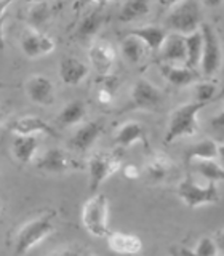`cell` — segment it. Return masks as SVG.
<instances>
[{"label": "cell", "mask_w": 224, "mask_h": 256, "mask_svg": "<svg viewBox=\"0 0 224 256\" xmlns=\"http://www.w3.org/2000/svg\"><path fill=\"white\" fill-rule=\"evenodd\" d=\"M86 114V108H85V102L80 101V100H74L68 102L64 106L60 114H58V124L62 126H72V125H77L84 120Z\"/></svg>", "instance_id": "25"}, {"label": "cell", "mask_w": 224, "mask_h": 256, "mask_svg": "<svg viewBox=\"0 0 224 256\" xmlns=\"http://www.w3.org/2000/svg\"><path fill=\"white\" fill-rule=\"evenodd\" d=\"M160 74L173 86H188L197 80V72L188 66H174V64H160Z\"/></svg>", "instance_id": "22"}, {"label": "cell", "mask_w": 224, "mask_h": 256, "mask_svg": "<svg viewBox=\"0 0 224 256\" xmlns=\"http://www.w3.org/2000/svg\"><path fill=\"white\" fill-rule=\"evenodd\" d=\"M216 93V85L212 82H198L194 86V94H196V101L198 102H210L213 100V96Z\"/></svg>", "instance_id": "32"}, {"label": "cell", "mask_w": 224, "mask_h": 256, "mask_svg": "<svg viewBox=\"0 0 224 256\" xmlns=\"http://www.w3.org/2000/svg\"><path fill=\"white\" fill-rule=\"evenodd\" d=\"M82 222L88 234L94 237H108L109 229V200L102 192H96L84 204Z\"/></svg>", "instance_id": "4"}, {"label": "cell", "mask_w": 224, "mask_h": 256, "mask_svg": "<svg viewBox=\"0 0 224 256\" xmlns=\"http://www.w3.org/2000/svg\"><path fill=\"white\" fill-rule=\"evenodd\" d=\"M189 165L208 181H224V166L218 160H196Z\"/></svg>", "instance_id": "29"}, {"label": "cell", "mask_w": 224, "mask_h": 256, "mask_svg": "<svg viewBox=\"0 0 224 256\" xmlns=\"http://www.w3.org/2000/svg\"><path fill=\"white\" fill-rule=\"evenodd\" d=\"M37 149H38V138L36 134H29V136L16 134L12 142L13 156L21 164H30L36 158Z\"/></svg>", "instance_id": "21"}, {"label": "cell", "mask_w": 224, "mask_h": 256, "mask_svg": "<svg viewBox=\"0 0 224 256\" xmlns=\"http://www.w3.org/2000/svg\"><path fill=\"white\" fill-rule=\"evenodd\" d=\"M184 157H186L188 164L196 162V160H216V157H218V144L210 138L202 140L184 150Z\"/></svg>", "instance_id": "24"}, {"label": "cell", "mask_w": 224, "mask_h": 256, "mask_svg": "<svg viewBox=\"0 0 224 256\" xmlns=\"http://www.w3.org/2000/svg\"><path fill=\"white\" fill-rule=\"evenodd\" d=\"M173 170L172 158L162 154V152H152L148 164H146V176L152 182L164 181L170 172Z\"/></svg>", "instance_id": "23"}, {"label": "cell", "mask_w": 224, "mask_h": 256, "mask_svg": "<svg viewBox=\"0 0 224 256\" xmlns=\"http://www.w3.org/2000/svg\"><path fill=\"white\" fill-rule=\"evenodd\" d=\"M214 240H216V245H218L220 250H222V252H224V229H222V230H220L218 234H216Z\"/></svg>", "instance_id": "37"}, {"label": "cell", "mask_w": 224, "mask_h": 256, "mask_svg": "<svg viewBox=\"0 0 224 256\" xmlns=\"http://www.w3.org/2000/svg\"><path fill=\"white\" fill-rule=\"evenodd\" d=\"M24 90H26L28 98L40 106H50L54 101V86L52 80L45 76L29 77L24 84Z\"/></svg>", "instance_id": "10"}, {"label": "cell", "mask_w": 224, "mask_h": 256, "mask_svg": "<svg viewBox=\"0 0 224 256\" xmlns=\"http://www.w3.org/2000/svg\"><path fill=\"white\" fill-rule=\"evenodd\" d=\"M106 13H104V4H93V8L88 12L84 20L78 22L76 29V37L80 40H90L100 32V29L106 22Z\"/></svg>", "instance_id": "13"}, {"label": "cell", "mask_w": 224, "mask_h": 256, "mask_svg": "<svg viewBox=\"0 0 224 256\" xmlns=\"http://www.w3.org/2000/svg\"><path fill=\"white\" fill-rule=\"evenodd\" d=\"M53 37L46 36L45 32L28 26L21 36V50L29 58H40V56L50 54L54 50Z\"/></svg>", "instance_id": "9"}, {"label": "cell", "mask_w": 224, "mask_h": 256, "mask_svg": "<svg viewBox=\"0 0 224 256\" xmlns=\"http://www.w3.org/2000/svg\"><path fill=\"white\" fill-rule=\"evenodd\" d=\"M36 166L46 173H64L70 170V168H74V164L70 162V158L62 149L52 148L37 160Z\"/></svg>", "instance_id": "16"}, {"label": "cell", "mask_w": 224, "mask_h": 256, "mask_svg": "<svg viewBox=\"0 0 224 256\" xmlns=\"http://www.w3.org/2000/svg\"><path fill=\"white\" fill-rule=\"evenodd\" d=\"M218 245L216 240L212 237H202L198 240V244L196 246V250H188V248H181L178 252L181 256H218Z\"/></svg>", "instance_id": "31"}, {"label": "cell", "mask_w": 224, "mask_h": 256, "mask_svg": "<svg viewBox=\"0 0 224 256\" xmlns=\"http://www.w3.org/2000/svg\"><path fill=\"white\" fill-rule=\"evenodd\" d=\"M52 256H96L90 248H86L84 245H69L64 246L61 250L54 252Z\"/></svg>", "instance_id": "33"}, {"label": "cell", "mask_w": 224, "mask_h": 256, "mask_svg": "<svg viewBox=\"0 0 224 256\" xmlns=\"http://www.w3.org/2000/svg\"><path fill=\"white\" fill-rule=\"evenodd\" d=\"M208 102H186L176 108L170 120H168V128L165 134V142L172 144L174 140L182 138V136H192L198 132V112L206 108Z\"/></svg>", "instance_id": "2"}, {"label": "cell", "mask_w": 224, "mask_h": 256, "mask_svg": "<svg viewBox=\"0 0 224 256\" xmlns=\"http://www.w3.org/2000/svg\"><path fill=\"white\" fill-rule=\"evenodd\" d=\"M202 36H204V54H202V74L205 77H212L220 70L222 62V52L218 34L210 24H202Z\"/></svg>", "instance_id": "8"}, {"label": "cell", "mask_w": 224, "mask_h": 256, "mask_svg": "<svg viewBox=\"0 0 224 256\" xmlns=\"http://www.w3.org/2000/svg\"><path fill=\"white\" fill-rule=\"evenodd\" d=\"M150 10V4L146 0H132V2H125L120 6L118 20L122 22H133L138 21L144 16H148Z\"/></svg>", "instance_id": "26"}, {"label": "cell", "mask_w": 224, "mask_h": 256, "mask_svg": "<svg viewBox=\"0 0 224 256\" xmlns=\"http://www.w3.org/2000/svg\"><path fill=\"white\" fill-rule=\"evenodd\" d=\"M54 232V222L48 214L38 216L22 224L20 230L16 232L13 242V253L14 256H24L29 253L32 248L37 246L40 242Z\"/></svg>", "instance_id": "3"}, {"label": "cell", "mask_w": 224, "mask_h": 256, "mask_svg": "<svg viewBox=\"0 0 224 256\" xmlns=\"http://www.w3.org/2000/svg\"><path fill=\"white\" fill-rule=\"evenodd\" d=\"M53 13V6L48 2H34L28 8V22L30 28L38 29L50 21Z\"/></svg>", "instance_id": "28"}, {"label": "cell", "mask_w": 224, "mask_h": 256, "mask_svg": "<svg viewBox=\"0 0 224 256\" xmlns=\"http://www.w3.org/2000/svg\"><path fill=\"white\" fill-rule=\"evenodd\" d=\"M164 101V94L158 88L150 84L146 78H140L136 80L133 88H132V94H130V102L125 108V110H157L162 106Z\"/></svg>", "instance_id": "7"}, {"label": "cell", "mask_w": 224, "mask_h": 256, "mask_svg": "<svg viewBox=\"0 0 224 256\" xmlns=\"http://www.w3.org/2000/svg\"><path fill=\"white\" fill-rule=\"evenodd\" d=\"M122 166V156L118 152L110 150H100L94 152L88 162V174H90V184L88 189L90 192H98L101 184L110 178L112 174L117 173Z\"/></svg>", "instance_id": "5"}, {"label": "cell", "mask_w": 224, "mask_h": 256, "mask_svg": "<svg viewBox=\"0 0 224 256\" xmlns=\"http://www.w3.org/2000/svg\"><path fill=\"white\" fill-rule=\"evenodd\" d=\"M165 26L173 30V34L188 37L202 28V12L196 0H181L170 5L166 13Z\"/></svg>", "instance_id": "1"}, {"label": "cell", "mask_w": 224, "mask_h": 256, "mask_svg": "<svg viewBox=\"0 0 224 256\" xmlns=\"http://www.w3.org/2000/svg\"><path fill=\"white\" fill-rule=\"evenodd\" d=\"M12 132L14 134H22V136H29V134H50V136H58V133L54 132V128H52L45 120L38 118L36 116H26L21 117L18 120H14L12 125Z\"/></svg>", "instance_id": "20"}, {"label": "cell", "mask_w": 224, "mask_h": 256, "mask_svg": "<svg viewBox=\"0 0 224 256\" xmlns=\"http://www.w3.org/2000/svg\"><path fill=\"white\" fill-rule=\"evenodd\" d=\"M136 142H141L146 148L149 146L146 126L138 120H128L118 126L116 133V144L120 148H132Z\"/></svg>", "instance_id": "14"}, {"label": "cell", "mask_w": 224, "mask_h": 256, "mask_svg": "<svg viewBox=\"0 0 224 256\" xmlns=\"http://www.w3.org/2000/svg\"><path fill=\"white\" fill-rule=\"evenodd\" d=\"M146 50H148V46L144 45L140 38L132 37V36H126L122 40V45H120V52H122L124 58L132 64H138L144 58Z\"/></svg>", "instance_id": "30"}, {"label": "cell", "mask_w": 224, "mask_h": 256, "mask_svg": "<svg viewBox=\"0 0 224 256\" xmlns=\"http://www.w3.org/2000/svg\"><path fill=\"white\" fill-rule=\"evenodd\" d=\"M186 46H188V62L186 66L189 69H197L202 64V54H204V36L202 30H197L194 34L186 37Z\"/></svg>", "instance_id": "27"}, {"label": "cell", "mask_w": 224, "mask_h": 256, "mask_svg": "<svg viewBox=\"0 0 224 256\" xmlns=\"http://www.w3.org/2000/svg\"><path fill=\"white\" fill-rule=\"evenodd\" d=\"M212 125L216 128V130H222V128H224V109L212 120Z\"/></svg>", "instance_id": "36"}, {"label": "cell", "mask_w": 224, "mask_h": 256, "mask_svg": "<svg viewBox=\"0 0 224 256\" xmlns=\"http://www.w3.org/2000/svg\"><path fill=\"white\" fill-rule=\"evenodd\" d=\"M102 132H104L102 120H92V122L84 124L82 126L77 128L76 133L70 136L69 146L77 152H86L98 141Z\"/></svg>", "instance_id": "11"}, {"label": "cell", "mask_w": 224, "mask_h": 256, "mask_svg": "<svg viewBox=\"0 0 224 256\" xmlns=\"http://www.w3.org/2000/svg\"><path fill=\"white\" fill-rule=\"evenodd\" d=\"M116 256H138V254H116Z\"/></svg>", "instance_id": "39"}, {"label": "cell", "mask_w": 224, "mask_h": 256, "mask_svg": "<svg viewBox=\"0 0 224 256\" xmlns=\"http://www.w3.org/2000/svg\"><path fill=\"white\" fill-rule=\"evenodd\" d=\"M88 58L100 76H109L116 62V52L104 40H94L88 52Z\"/></svg>", "instance_id": "12"}, {"label": "cell", "mask_w": 224, "mask_h": 256, "mask_svg": "<svg viewBox=\"0 0 224 256\" xmlns=\"http://www.w3.org/2000/svg\"><path fill=\"white\" fill-rule=\"evenodd\" d=\"M88 72H90V69H88L86 64L74 58V56H64L60 62V77L66 85H78L82 80H85Z\"/></svg>", "instance_id": "18"}, {"label": "cell", "mask_w": 224, "mask_h": 256, "mask_svg": "<svg viewBox=\"0 0 224 256\" xmlns=\"http://www.w3.org/2000/svg\"><path fill=\"white\" fill-rule=\"evenodd\" d=\"M128 36L140 38L141 42H142L144 45H146V46L149 48V50H152V52L162 50V46H164L165 40H166V37H168L165 28L152 26V24H146V26H141V28L132 29L130 32H128Z\"/></svg>", "instance_id": "19"}, {"label": "cell", "mask_w": 224, "mask_h": 256, "mask_svg": "<svg viewBox=\"0 0 224 256\" xmlns=\"http://www.w3.org/2000/svg\"><path fill=\"white\" fill-rule=\"evenodd\" d=\"M162 60L165 64H182L186 66L188 62V46H186V37L180 34H168L165 44L162 46Z\"/></svg>", "instance_id": "15"}, {"label": "cell", "mask_w": 224, "mask_h": 256, "mask_svg": "<svg viewBox=\"0 0 224 256\" xmlns=\"http://www.w3.org/2000/svg\"><path fill=\"white\" fill-rule=\"evenodd\" d=\"M122 173H124L125 178H128V180H138L140 176H141L140 168L136 166V165H133V164H126V165H124V166H122Z\"/></svg>", "instance_id": "34"}, {"label": "cell", "mask_w": 224, "mask_h": 256, "mask_svg": "<svg viewBox=\"0 0 224 256\" xmlns=\"http://www.w3.org/2000/svg\"><path fill=\"white\" fill-rule=\"evenodd\" d=\"M173 256H181L180 253H173Z\"/></svg>", "instance_id": "40"}, {"label": "cell", "mask_w": 224, "mask_h": 256, "mask_svg": "<svg viewBox=\"0 0 224 256\" xmlns=\"http://www.w3.org/2000/svg\"><path fill=\"white\" fill-rule=\"evenodd\" d=\"M114 100V93H112L110 88H101L98 92V101L101 104H110Z\"/></svg>", "instance_id": "35"}, {"label": "cell", "mask_w": 224, "mask_h": 256, "mask_svg": "<svg viewBox=\"0 0 224 256\" xmlns=\"http://www.w3.org/2000/svg\"><path fill=\"white\" fill-rule=\"evenodd\" d=\"M106 238L110 252L116 254H138L142 250V242L138 236L125 234L120 230H110V234Z\"/></svg>", "instance_id": "17"}, {"label": "cell", "mask_w": 224, "mask_h": 256, "mask_svg": "<svg viewBox=\"0 0 224 256\" xmlns=\"http://www.w3.org/2000/svg\"><path fill=\"white\" fill-rule=\"evenodd\" d=\"M216 160L224 166V142L218 144V157H216Z\"/></svg>", "instance_id": "38"}, {"label": "cell", "mask_w": 224, "mask_h": 256, "mask_svg": "<svg viewBox=\"0 0 224 256\" xmlns=\"http://www.w3.org/2000/svg\"><path fill=\"white\" fill-rule=\"evenodd\" d=\"M178 197L189 208L216 204V202H220V198H221L216 182L208 181L206 186H200V184H197L190 176H186V178L178 184Z\"/></svg>", "instance_id": "6"}]
</instances>
